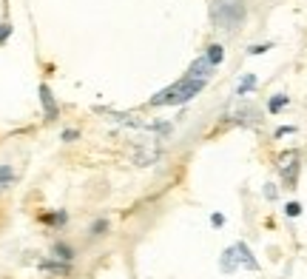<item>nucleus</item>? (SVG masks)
Returning <instances> with one entry per match:
<instances>
[{"label": "nucleus", "mask_w": 307, "mask_h": 279, "mask_svg": "<svg viewBox=\"0 0 307 279\" xmlns=\"http://www.w3.org/2000/svg\"><path fill=\"white\" fill-rule=\"evenodd\" d=\"M202 88H205V80H196V77H188L185 74L179 83L162 88L157 97H151V106H182V103L193 100Z\"/></svg>", "instance_id": "f257e3e1"}, {"label": "nucleus", "mask_w": 307, "mask_h": 279, "mask_svg": "<svg viewBox=\"0 0 307 279\" xmlns=\"http://www.w3.org/2000/svg\"><path fill=\"white\" fill-rule=\"evenodd\" d=\"M245 17H248V9L242 0H214L211 3V20L216 29L236 32L245 23Z\"/></svg>", "instance_id": "f03ea898"}, {"label": "nucleus", "mask_w": 307, "mask_h": 279, "mask_svg": "<svg viewBox=\"0 0 307 279\" xmlns=\"http://www.w3.org/2000/svg\"><path fill=\"white\" fill-rule=\"evenodd\" d=\"M279 171H282V179L287 182V188L296 185V177H299V151L290 148V151H282L276 160Z\"/></svg>", "instance_id": "7ed1b4c3"}, {"label": "nucleus", "mask_w": 307, "mask_h": 279, "mask_svg": "<svg viewBox=\"0 0 307 279\" xmlns=\"http://www.w3.org/2000/svg\"><path fill=\"white\" fill-rule=\"evenodd\" d=\"M40 103H43V114H46V120H54V117L60 114V108H57V100H54V94H51V88L46 86H40Z\"/></svg>", "instance_id": "20e7f679"}, {"label": "nucleus", "mask_w": 307, "mask_h": 279, "mask_svg": "<svg viewBox=\"0 0 307 279\" xmlns=\"http://www.w3.org/2000/svg\"><path fill=\"white\" fill-rule=\"evenodd\" d=\"M211 74H214V66L208 63V57H199V60H193L191 69H188V77H196V80H211Z\"/></svg>", "instance_id": "39448f33"}, {"label": "nucleus", "mask_w": 307, "mask_h": 279, "mask_svg": "<svg viewBox=\"0 0 307 279\" xmlns=\"http://www.w3.org/2000/svg\"><path fill=\"white\" fill-rule=\"evenodd\" d=\"M219 268H222V273H233L236 268H239V251H236V245H230V248L222 254Z\"/></svg>", "instance_id": "423d86ee"}, {"label": "nucleus", "mask_w": 307, "mask_h": 279, "mask_svg": "<svg viewBox=\"0 0 307 279\" xmlns=\"http://www.w3.org/2000/svg\"><path fill=\"white\" fill-rule=\"evenodd\" d=\"M236 251H239V265H242V268H248V271H259V262H256V257L250 254L248 245L236 242Z\"/></svg>", "instance_id": "0eeeda50"}, {"label": "nucleus", "mask_w": 307, "mask_h": 279, "mask_svg": "<svg viewBox=\"0 0 307 279\" xmlns=\"http://www.w3.org/2000/svg\"><path fill=\"white\" fill-rule=\"evenodd\" d=\"M40 268H43V271H51V273H63V276L72 271V265L63 262V259H57V262H49V259H43V262H40Z\"/></svg>", "instance_id": "6e6552de"}, {"label": "nucleus", "mask_w": 307, "mask_h": 279, "mask_svg": "<svg viewBox=\"0 0 307 279\" xmlns=\"http://www.w3.org/2000/svg\"><path fill=\"white\" fill-rule=\"evenodd\" d=\"M205 57H208V63H211V66L216 69V66H219L222 60H225V49H222L219 43H211V46H208V54H205Z\"/></svg>", "instance_id": "1a4fd4ad"}, {"label": "nucleus", "mask_w": 307, "mask_h": 279, "mask_svg": "<svg viewBox=\"0 0 307 279\" xmlns=\"http://www.w3.org/2000/svg\"><path fill=\"white\" fill-rule=\"evenodd\" d=\"M256 88V74H245L242 80H239V86H236V94L239 97H245L248 91H253Z\"/></svg>", "instance_id": "9d476101"}, {"label": "nucleus", "mask_w": 307, "mask_h": 279, "mask_svg": "<svg viewBox=\"0 0 307 279\" xmlns=\"http://www.w3.org/2000/svg\"><path fill=\"white\" fill-rule=\"evenodd\" d=\"M51 254L57 259H63V262H72L74 259V251H72V245H65V242H57L54 248H51Z\"/></svg>", "instance_id": "9b49d317"}, {"label": "nucleus", "mask_w": 307, "mask_h": 279, "mask_svg": "<svg viewBox=\"0 0 307 279\" xmlns=\"http://www.w3.org/2000/svg\"><path fill=\"white\" fill-rule=\"evenodd\" d=\"M287 103H290V97H287V94H276V97H270V103H267V111H270V114H279V111L287 106Z\"/></svg>", "instance_id": "f8f14e48"}, {"label": "nucleus", "mask_w": 307, "mask_h": 279, "mask_svg": "<svg viewBox=\"0 0 307 279\" xmlns=\"http://www.w3.org/2000/svg\"><path fill=\"white\" fill-rule=\"evenodd\" d=\"M12 182H15V168L12 165H0V191L9 188Z\"/></svg>", "instance_id": "ddd939ff"}, {"label": "nucleus", "mask_w": 307, "mask_h": 279, "mask_svg": "<svg viewBox=\"0 0 307 279\" xmlns=\"http://www.w3.org/2000/svg\"><path fill=\"white\" fill-rule=\"evenodd\" d=\"M65 220H69L65 211H54V214H43V216H40V222H46V225H65Z\"/></svg>", "instance_id": "4468645a"}, {"label": "nucleus", "mask_w": 307, "mask_h": 279, "mask_svg": "<svg viewBox=\"0 0 307 279\" xmlns=\"http://www.w3.org/2000/svg\"><path fill=\"white\" fill-rule=\"evenodd\" d=\"M106 231H108V220H97V222L91 225V234H94V236H103Z\"/></svg>", "instance_id": "2eb2a0df"}, {"label": "nucleus", "mask_w": 307, "mask_h": 279, "mask_svg": "<svg viewBox=\"0 0 307 279\" xmlns=\"http://www.w3.org/2000/svg\"><path fill=\"white\" fill-rule=\"evenodd\" d=\"M77 137H80V131H77V129H65L63 134H60V140H63V143H74Z\"/></svg>", "instance_id": "dca6fc26"}, {"label": "nucleus", "mask_w": 307, "mask_h": 279, "mask_svg": "<svg viewBox=\"0 0 307 279\" xmlns=\"http://www.w3.org/2000/svg\"><path fill=\"white\" fill-rule=\"evenodd\" d=\"M285 214L287 216H299L301 214V202H287V205H285Z\"/></svg>", "instance_id": "f3484780"}, {"label": "nucleus", "mask_w": 307, "mask_h": 279, "mask_svg": "<svg viewBox=\"0 0 307 279\" xmlns=\"http://www.w3.org/2000/svg\"><path fill=\"white\" fill-rule=\"evenodd\" d=\"M267 49H273V46H270V43H259V46H250L248 54H264Z\"/></svg>", "instance_id": "a211bd4d"}, {"label": "nucleus", "mask_w": 307, "mask_h": 279, "mask_svg": "<svg viewBox=\"0 0 307 279\" xmlns=\"http://www.w3.org/2000/svg\"><path fill=\"white\" fill-rule=\"evenodd\" d=\"M9 35H12V23H0V43H3Z\"/></svg>", "instance_id": "6ab92c4d"}, {"label": "nucleus", "mask_w": 307, "mask_h": 279, "mask_svg": "<svg viewBox=\"0 0 307 279\" xmlns=\"http://www.w3.org/2000/svg\"><path fill=\"white\" fill-rule=\"evenodd\" d=\"M211 225H214V228H222V225H225V216H222V214H214V216H211Z\"/></svg>", "instance_id": "aec40b11"}, {"label": "nucleus", "mask_w": 307, "mask_h": 279, "mask_svg": "<svg viewBox=\"0 0 307 279\" xmlns=\"http://www.w3.org/2000/svg\"><path fill=\"white\" fill-rule=\"evenodd\" d=\"M293 131H296V129H293V126H282V129L276 131V137H285V134H293Z\"/></svg>", "instance_id": "412c9836"}, {"label": "nucleus", "mask_w": 307, "mask_h": 279, "mask_svg": "<svg viewBox=\"0 0 307 279\" xmlns=\"http://www.w3.org/2000/svg\"><path fill=\"white\" fill-rule=\"evenodd\" d=\"M264 197H267V200H276V188H273V185H264Z\"/></svg>", "instance_id": "4be33fe9"}]
</instances>
